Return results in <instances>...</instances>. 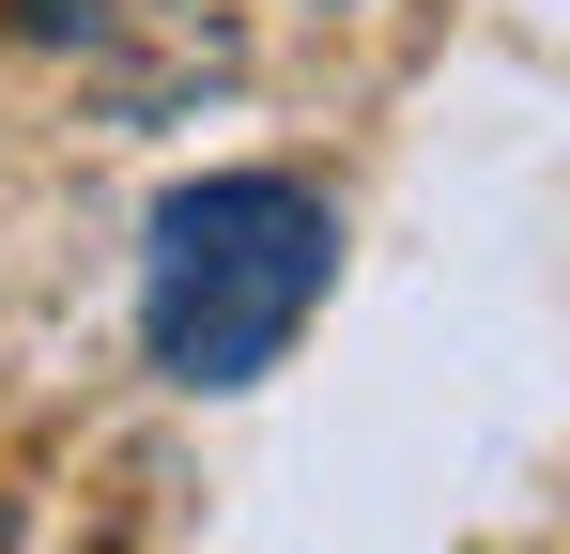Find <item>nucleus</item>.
I'll return each instance as SVG.
<instances>
[{"instance_id": "nucleus-1", "label": "nucleus", "mask_w": 570, "mask_h": 554, "mask_svg": "<svg viewBox=\"0 0 570 554\" xmlns=\"http://www.w3.org/2000/svg\"><path fill=\"white\" fill-rule=\"evenodd\" d=\"M324 200L293 170H216V185H170L155 200V247H139V339L170 385H263V369L308 339L324 308Z\"/></svg>"}, {"instance_id": "nucleus-2", "label": "nucleus", "mask_w": 570, "mask_h": 554, "mask_svg": "<svg viewBox=\"0 0 570 554\" xmlns=\"http://www.w3.org/2000/svg\"><path fill=\"white\" fill-rule=\"evenodd\" d=\"M0 540H16V524H0Z\"/></svg>"}]
</instances>
